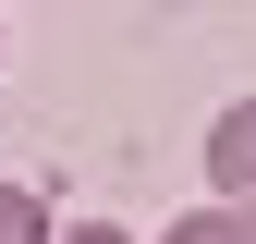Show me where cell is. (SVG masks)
I'll use <instances>...</instances> for the list:
<instances>
[{"mask_svg":"<svg viewBox=\"0 0 256 244\" xmlns=\"http://www.w3.org/2000/svg\"><path fill=\"white\" fill-rule=\"evenodd\" d=\"M61 244H122V232H110V220H74V232H61Z\"/></svg>","mask_w":256,"mask_h":244,"instance_id":"4","label":"cell"},{"mask_svg":"<svg viewBox=\"0 0 256 244\" xmlns=\"http://www.w3.org/2000/svg\"><path fill=\"white\" fill-rule=\"evenodd\" d=\"M0 244H61V220H49L37 183H0Z\"/></svg>","mask_w":256,"mask_h":244,"instance_id":"2","label":"cell"},{"mask_svg":"<svg viewBox=\"0 0 256 244\" xmlns=\"http://www.w3.org/2000/svg\"><path fill=\"white\" fill-rule=\"evenodd\" d=\"M158 244H256V208H196V220H171Z\"/></svg>","mask_w":256,"mask_h":244,"instance_id":"3","label":"cell"},{"mask_svg":"<svg viewBox=\"0 0 256 244\" xmlns=\"http://www.w3.org/2000/svg\"><path fill=\"white\" fill-rule=\"evenodd\" d=\"M208 183H220L208 208H256V98H232L208 122Z\"/></svg>","mask_w":256,"mask_h":244,"instance_id":"1","label":"cell"}]
</instances>
